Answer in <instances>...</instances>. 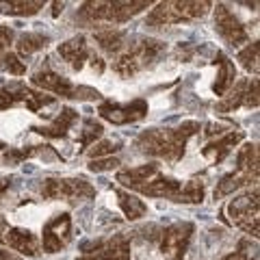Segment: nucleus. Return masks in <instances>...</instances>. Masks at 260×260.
Listing matches in <instances>:
<instances>
[{"mask_svg": "<svg viewBox=\"0 0 260 260\" xmlns=\"http://www.w3.org/2000/svg\"><path fill=\"white\" fill-rule=\"evenodd\" d=\"M162 52H165V44L162 42H156V39H141V42L130 46L124 54H119L117 61L113 63V68H115V72L121 76H133L139 70L152 65Z\"/></svg>", "mask_w": 260, "mask_h": 260, "instance_id": "4", "label": "nucleus"}, {"mask_svg": "<svg viewBox=\"0 0 260 260\" xmlns=\"http://www.w3.org/2000/svg\"><path fill=\"white\" fill-rule=\"evenodd\" d=\"M258 50H260V46H258V42H254V44H249L245 50L239 52L241 65L247 72H254V74H258Z\"/></svg>", "mask_w": 260, "mask_h": 260, "instance_id": "28", "label": "nucleus"}, {"mask_svg": "<svg viewBox=\"0 0 260 260\" xmlns=\"http://www.w3.org/2000/svg\"><path fill=\"white\" fill-rule=\"evenodd\" d=\"M117 204L119 208L124 210V215L130 219V221H135V219H141L148 215V206L143 204L139 198H135V195H130L126 191H117Z\"/></svg>", "mask_w": 260, "mask_h": 260, "instance_id": "22", "label": "nucleus"}, {"mask_svg": "<svg viewBox=\"0 0 260 260\" xmlns=\"http://www.w3.org/2000/svg\"><path fill=\"white\" fill-rule=\"evenodd\" d=\"M215 65H219V74H217V80L213 85V91L217 95H223L228 89L234 85V78H237V68H234V63L228 59L223 52H217Z\"/></svg>", "mask_w": 260, "mask_h": 260, "instance_id": "20", "label": "nucleus"}, {"mask_svg": "<svg viewBox=\"0 0 260 260\" xmlns=\"http://www.w3.org/2000/svg\"><path fill=\"white\" fill-rule=\"evenodd\" d=\"M117 165H119V160L109 156V158H95V160H91V162H89V169H91V172H107V169H115Z\"/></svg>", "mask_w": 260, "mask_h": 260, "instance_id": "35", "label": "nucleus"}, {"mask_svg": "<svg viewBox=\"0 0 260 260\" xmlns=\"http://www.w3.org/2000/svg\"><path fill=\"white\" fill-rule=\"evenodd\" d=\"M48 42H50V37H48V35H42V32H26V35L20 37L18 50L22 54H32V52H37V50H42V48H46Z\"/></svg>", "mask_w": 260, "mask_h": 260, "instance_id": "24", "label": "nucleus"}, {"mask_svg": "<svg viewBox=\"0 0 260 260\" xmlns=\"http://www.w3.org/2000/svg\"><path fill=\"white\" fill-rule=\"evenodd\" d=\"M239 107H258V80H239L234 91L217 104L219 113H232Z\"/></svg>", "mask_w": 260, "mask_h": 260, "instance_id": "12", "label": "nucleus"}, {"mask_svg": "<svg viewBox=\"0 0 260 260\" xmlns=\"http://www.w3.org/2000/svg\"><path fill=\"white\" fill-rule=\"evenodd\" d=\"M102 124L100 121H95V119H87L85 121V130H83V135H80V145H83V148H89V145H91L98 137L102 135Z\"/></svg>", "mask_w": 260, "mask_h": 260, "instance_id": "32", "label": "nucleus"}, {"mask_svg": "<svg viewBox=\"0 0 260 260\" xmlns=\"http://www.w3.org/2000/svg\"><path fill=\"white\" fill-rule=\"evenodd\" d=\"M0 70L9 72V74H15V76H22L24 72H26V65L20 61V56H18V54L7 52V54L0 56Z\"/></svg>", "mask_w": 260, "mask_h": 260, "instance_id": "31", "label": "nucleus"}, {"mask_svg": "<svg viewBox=\"0 0 260 260\" xmlns=\"http://www.w3.org/2000/svg\"><path fill=\"white\" fill-rule=\"evenodd\" d=\"M44 7V3H26V0H20V3H0V13H9V15H35L39 9Z\"/></svg>", "mask_w": 260, "mask_h": 260, "instance_id": "25", "label": "nucleus"}, {"mask_svg": "<svg viewBox=\"0 0 260 260\" xmlns=\"http://www.w3.org/2000/svg\"><path fill=\"white\" fill-rule=\"evenodd\" d=\"M200 133L198 121H182L176 128H150L139 135L137 139V148L143 154H152V156L165 158V160H180L184 156V145L193 135Z\"/></svg>", "mask_w": 260, "mask_h": 260, "instance_id": "1", "label": "nucleus"}, {"mask_svg": "<svg viewBox=\"0 0 260 260\" xmlns=\"http://www.w3.org/2000/svg\"><path fill=\"white\" fill-rule=\"evenodd\" d=\"M251 251H254V249H251V243L243 239V241L239 243L237 251H234V254H230V256H225L223 260H256V254H251Z\"/></svg>", "mask_w": 260, "mask_h": 260, "instance_id": "33", "label": "nucleus"}, {"mask_svg": "<svg viewBox=\"0 0 260 260\" xmlns=\"http://www.w3.org/2000/svg\"><path fill=\"white\" fill-rule=\"evenodd\" d=\"M0 260H22L20 256H13L11 251H5V249H0Z\"/></svg>", "mask_w": 260, "mask_h": 260, "instance_id": "38", "label": "nucleus"}, {"mask_svg": "<svg viewBox=\"0 0 260 260\" xmlns=\"http://www.w3.org/2000/svg\"><path fill=\"white\" fill-rule=\"evenodd\" d=\"M202 200H204V182L200 180L186 182L180 191V198H178V202H184V204H200Z\"/></svg>", "mask_w": 260, "mask_h": 260, "instance_id": "26", "label": "nucleus"}, {"mask_svg": "<svg viewBox=\"0 0 260 260\" xmlns=\"http://www.w3.org/2000/svg\"><path fill=\"white\" fill-rule=\"evenodd\" d=\"M70 232H72V219L70 215H59L52 221H48L44 225V251L54 254L61 251L70 241Z\"/></svg>", "mask_w": 260, "mask_h": 260, "instance_id": "14", "label": "nucleus"}, {"mask_svg": "<svg viewBox=\"0 0 260 260\" xmlns=\"http://www.w3.org/2000/svg\"><path fill=\"white\" fill-rule=\"evenodd\" d=\"M228 213H230L234 225L258 239V189L241 195V198H234L228 206Z\"/></svg>", "mask_w": 260, "mask_h": 260, "instance_id": "8", "label": "nucleus"}, {"mask_svg": "<svg viewBox=\"0 0 260 260\" xmlns=\"http://www.w3.org/2000/svg\"><path fill=\"white\" fill-rule=\"evenodd\" d=\"M48 150V145H44V148H39V145H35V148H30V150H9V152H5V165H15V162H22L24 158H30V156H35V154H42Z\"/></svg>", "mask_w": 260, "mask_h": 260, "instance_id": "30", "label": "nucleus"}, {"mask_svg": "<svg viewBox=\"0 0 260 260\" xmlns=\"http://www.w3.org/2000/svg\"><path fill=\"white\" fill-rule=\"evenodd\" d=\"M95 44L100 46L104 52L115 54V52L121 50V46H124V32H121V30H113V28L100 30V32H95Z\"/></svg>", "mask_w": 260, "mask_h": 260, "instance_id": "23", "label": "nucleus"}, {"mask_svg": "<svg viewBox=\"0 0 260 260\" xmlns=\"http://www.w3.org/2000/svg\"><path fill=\"white\" fill-rule=\"evenodd\" d=\"M150 3L135 0V3H85L76 13V20L87 26L107 22V24H121L128 22L133 15L143 11Z\"/></svg>", "mask_w": 260, "mask_h": 260, "instance_id": "2", "label": "nucleus"}, {"mask_svg": "<svg viewBox=\"0 0 260 260\" xmlns=\"http://www.w3.org/2000/svg\"><path fill=\"white\" fill-rule=\"evenodd\" d=\"M193 237V223H174L162 232L160 251L167 260H182Z\"/></svg>", "mask_w": 260, "mask_h": 260, "instance_id": "10", "label": "nucleus"}, {"mask_svg": "<svg viewBox=\"0 0 260 260\" xmlns=\"http://www.w3.org/2000/svg\"><path fill=\"white\" fill-rule=\"evenodd\" d=\"M3 150H5V143H3V141H0V152H3Z\"/></svg>", "mask_w": 260, "mask_h": 260, "instance_id": "39", "label": "nucleus"}, {"mask_svg": "<svg viewBox=\"0 0 260 260\" xmlns=\"http://www.w3.org/2000/svg\"><path fill=\"white\" fill-rule=\"evenodd\" d=\"M0 241L7 243L11 249L20 251V254H26V256H35L39 247L35 234L30 230H24V228H9V230H5V237Z\"/></svg>", "mask_w": 260, "mask_h": 260, "instance_id": "16", "label": "nucleus"}, {"mask_svg": "<svg viewBox=\"0 0 260 260\" xmlns=\"http://www.w3.org/2000/svg\"><path fill=\"white\" fill-rule=\"evenodd\" d=\"M215 28L230 46H241L247 42V30L241 20L225 5H217L215 9Z\"/></svg>", "mask_w": 260, "mask_h": 260, "instance_id": "11", "label": "nucleus"}, {"mask_svg": "<svg viewBox=\"0 0 260 260\" xmlns=\"http://www.w3.org/2000/svg\"><path fill=\"white\" fill-rule=\"evenodd\" d=\"M241 141H243V133H241V130H234V133L223 135L221 139L210 141L206 148L202 150V154H204V158H208L210 162H221Z\"/></svg>", "mask_w": 260, "mask_h": 260, "instance_id": "17", "label": "nucleus"}, {"mask_svg": "<svg viewBox=\"0 0 260 260\" xmlns=\"http://www.w3.org/2000/svg\"><path fill=\"white\" fill-rule=\"evenodd\" d=\"M117 150H119V143L102 141V143H98V145H93V148L89 150V156H91V158L95 160V158L104 156V154H113V152H117Z\"/></svg>", "mask_w": 260, "mask_h": 260, "instance_id": "34", "label": "nucleus"}, {"mask_svg": "<svg viewBox=\"0 0 260 260\" xmlns=\"http://www.w3.org/2000/svg\"><path fill=\"white\" fill-rule=\"evenodd\" d=\"M256 180H258V150L254 143H245L239 150V156H237V172L221 178V182L215 189V200H221L232 191Z\"/></svg>", "mask_w": 260, "mask_h": 260, "instance_id": "3", "label": "nucleus"}, {"mask_svg": "<svg viewBox=\"0 0 260 260\" xmlns=\"http://www.w3.org/2000/svg\"><path fill=\"white\" fill-rule=\"evenodd\" d=\"M22 102L28 107V111L37 113L42 107H46V104H52L54 98L52 95H44V93H39V91H30V89L24 87L22 89Z\"/></svg>", "mask_w": 260, "mask_h": 260, "instance_id": "27", "label": "nucleus"}, {"mask_svg": "<svg viewBox=\"0 0 260 260\" xmlns=\"http://www.w3.org/2000/svg\"><path fill=\"white\" fill-rule=\"evenodd\" d=\"M32 85L42 87L44 91H52L61 98H76V100H98L100 93L91 87H74L68 78L59 76L52 70H39L32 74Z\"/></svg>", "mask_w": 260, "mask_h": 260, "instance_id": "7", "label": "nucleus"}, {"mask_svg": "<svg viewBox=\"0 0 260 260\" xmlns=\"http://www.w3.org/2000/svg\"><path fill=\"white\" fill-rule=\"evenodd\" d=\"M22 85H15V87H0V111L5 109H11L15 107L18 102H22Z\"/></svg>", "mask_w": 260, "mask_h": 260, "instance_id": "29", "label": "nucleus"}, {"mask_svg": "<svg viewBox=\"0 0 260 260\" xmlns=\"http://www.w3.org/2000/svg\"><path fill=\"white\" fill-rule=\"evenodd\" d=\"M11 186V178H3V180H0V198H3V195L7 193V189H9Z\"/></svg>", "mask_w": 260, "mask_h": 260, "instance_id": "37", "label": "nucleus"}, {"mask_svg": "<svg viewBox=\"0 0 260 260\" xmlns=\"http://www.w3.org/2000/svg\"><path fill=\"white\" fill-rule=\"evenodd\" d=\"M208 9L210 3H160L156 9H152L145 24L156 28V26H169V24L191 22L204 18Z\"/></svg>", "mask_w": 260, "mask_h": 260, "instance_id": "5", "label": "nucleus"}, {"mask_svg": "<svg viewBox=\"0 0 260 260\" xmlns=\"http://www.w3.org/2000/svg\"><path fill=\"white\" fill-rule=\"evenodd\" d=\"M39 193L46 200H68V202H80L89 200L95 195V189L83 178H48L44 180Z\"/></svg>", "mask_w": 260, "mask_h": 260, "instance_id": "6", "label": "nucleus"}, {"mask_svg": "<svg viewBox=\"0 0 260 260\" xmlns=\"http://www.w3.org/2000/svg\"><path fill=\"white\" fill-rule=\"evenodd\" d=\"M80 260H130V241L124 234H117V237L102 241L91 249H87Z\"/></svg>", "mask_w": 260, "mask_h": 260, "instance_id": "13", "label": "nucleus"}, {"mask_svg": "<svg viewBox=\"0 0 260 260\" xmlns=\"http://www.w3.org/2000/svg\"><path fill=\"white\" fill-rule=\"evenodd\" d=\"M135 191H139L141 195H148V198H165V200H174L178 202L182 191V182L174 180V178H165V176H154L148 182H143L141 186H137Z\"/></svg>", "mask_w": 260, "mask_h": 260, "instance_id": "15", "label": "nucleus"}, {"mask_svg": "<svg viewBox=\"0 0 260 260\" xmlns=\"http://www.w3.org/2000/svg\"><path fill=\"white\" fill-rule=\"evenodd\" d=\"M11 42H13V30L5 26V24H0V56L7 54V48H9Z\"/></svg>", "mask_w": 260, "mask_h": 260, "instance_id": "36", "label": "nucleus"}, {"mask_svg": "<svg viewBox=\"0 0 260 260\" xmlns=\"http://www.w3.org/2000/svg\"><path fill=\"white\" fill-rule=\"evenodd\" d=\"M156 174H158V165H156V162H148V165L119 172L117 174V182H121L124 186H130V189H137V186H141L143 182H148L150 178H154Z\"/></svg>", "mask_w": 260, "mask_h": 260, "instance_id": "21", "label": "nucleus"}, {"mask_svg": "<svg viewBox=\"0 0 260 260\" xmlns=\"http://www.w3.org/2000/svg\"><path fill=\"white\" fill-rule=\"evenodd\" d=\"M59 54L63 56L65 61H68L74 70H83V65L89 56V48H87V42L83 35L78 37H72L70 42H65L59 46Z\"/></svg>", "mask_w": 260, "mask_h": 260, "instance_id": "18", "label": "nucleus"}, {"mask_svg": "<svg viewBox=\"0 0 260 260\" xmlns=\"http://www.w3.org/2000/svg\"><path fill=\"white\" fill-rule=\"evenodd\" d=\"M76 117H78V113L74 109H63L61 115L56 117L50 126H35L32 130L39 133L42 137H48V139H61V137L68 135V130L76 121Z\"/></svg>", "mask_w": 260, "mask_h": 260, "instance_id": "19", "label": "nucleus"}, {"mask_svg": "<svg viewBox=\"0 0 260 260\" xmlns=\"http://www.w3.org/2000/svg\"><path fill=\"white\" fill-rule=\"evenodd\" d=\"M102 119L111 121V124L124 126V124H133L139 121L148 115V102L145 100H133L130 104H117V102H102L98 109Z\"/></svg>", "mask_w": 260, "mask_h": 260, "instance_id": "9", "label": "nucleus"}]
</instances>
